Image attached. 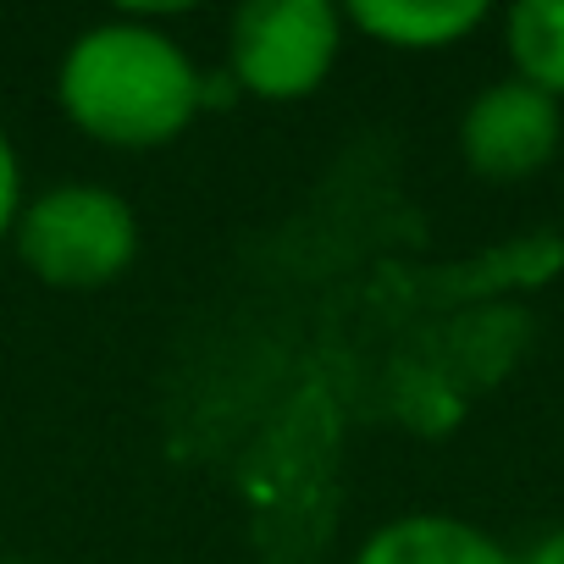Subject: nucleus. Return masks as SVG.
I'll list each match as a JSON object with an SVG mask.
<instances>
[{
    "instance_id": "nucleus-10",
    "label": "nucleus",
    "mask_w": 564,
    "mask_h": 564,
    "mask_svg": "<svg viewBox=\"0 0 564 564\" xmlns=\"http://www.w3.org/2000/svg\"><path fill=\"white\" fill-rule=\"evenodd\" d=\"M0 564H34V558H18V553H7V558H0Z\"/></svg>"
},
{
    "instance_id": "nucleus-2",
    "label": "nucleus",
    "mask_w": 564,
    "mask_h": 564,
    "mask_svg": "<svg viewBox=\"0 0 564 564\" xmlns=\"http://www.w3.org/2000/svg\"><path fill=\"white\" fill-rule=\"evenodd\" d=\"M12 243L18 260L51 289H106L139 254V210L106 183H56L23 199Z\"/></svg>"
},
{
    "instance_id": "nucleus-6",
    "label": "nucleus",
    "mask_w": 564,
    "mask_h": 564,
    "mask_svg": "<svg viewBox=\"0 0 564 564\" xmlns=\"http://www.w3.org/2000/svg\"><path fill=\"white\" fill-rule=\"evenodd\" d=\"M344 18L393 51H448L487 23V0H355Z\"/></svg>"
},
{
    "instance_id": "nucleus-8",
    "label": "nucleus",
    "mask_w": 564,
    "mask_h": 564,
    "mask_svg": "<svg viewBox=\"0 0 564 564\" xmlns=\"http://www.w3.org/2000/svg\"><path fill=\"white\" fill-rule=\"evenodd\" d=\"M23 155H18V144H12V133L0 128V238H12V227H18V216H23Z\"/></svg>"
},
{
    "instance_id": "nucleus-4",
    "label": "nucleus",
    "mask_w": 564,
    "mask_h": 564,
    "mask_svg": "<svg viewBox=\"0 0 564 564\" xmlns=\"http://www.w3.org/2000/svg\"><path fill=\"white\" fill-rule=\"evenodd\" d=\"M564 144V106L531 89L525 78L481 84L459 111V155L487 183L536 177Z\"/></svg>"
},
{
    "instance_id": "nucleus-3",
    "label": "nucleus",
    "mask_w": 564,
    "mask_h": 564,
    "mask_svg": "<svg viewBox=\"0 0 564 564\" xmlns=\"http://www.w3.org/2000/svg\"><path fill=\"white\" fill-rule=\"evenodd\" d=\"M344 29L333 0H249L227 23V78L271 106L305 100L338 67Z\"/></svg>"
},
{
    "instance_id": "nucleus-5",
    "label": "nucleus",
    "mask_w": 564,
    "mask_h": 564,
    "mask_svg": "<svg viewBox=\"0 0 564 564\" xmlns=\"http://www.w3.org/2000/svg\"><path fill=\"white\" fill-rule=\"evenodd\" d=\"M355 564H520L487 525L443 514V509H415L399 520H382L360 547Z\"/></svg>"
},
{
    "instance_id": "nucleus-1",
    "label": "nucleus",
    "mask_w": 564,
    "mask_h": 564,
    "mask_svg": "<svg viewBox=\"0 0 564 564\" xmlns=\"http://www.w3.org/2000/svg\"><path fill=\"white\" fill-rule=\"evenodd\" d=\"M210 78L150 18H100L78 29L56 67L62 117L111 150H161L194 128Z\"/></svg>"
},
{
    "instance_id": "nucleus-9",
    "label": "nucleus",
    "mask_w": 564,
    "mask_h": 564,
    "mask_svg": "<svg viewBox=\"0 0 564 564\" xmlns=\"http://www.w3.org/2000/svg\"><path fill=\"white\" fill-rule=\"evenodd\" d=\"M520 564H564V525H547V531L520 553Z\"/></svg>"
},
{
    "instance_id": "nucleus-7",
    "label": "nucleus",
    "mask_w": 564,
    "mask_h": 564,
    "mask_svg": "<svg viewBox=\"0 0 564 564\" xmlns=\"http://www.w3.org/2000/svg\"><path fill=\"white\" fill-rule=\"evenodd\" d=\"M503 51L514 78L564 106V0H520L503 12Z\"/></svg>"
}]
</instances>
